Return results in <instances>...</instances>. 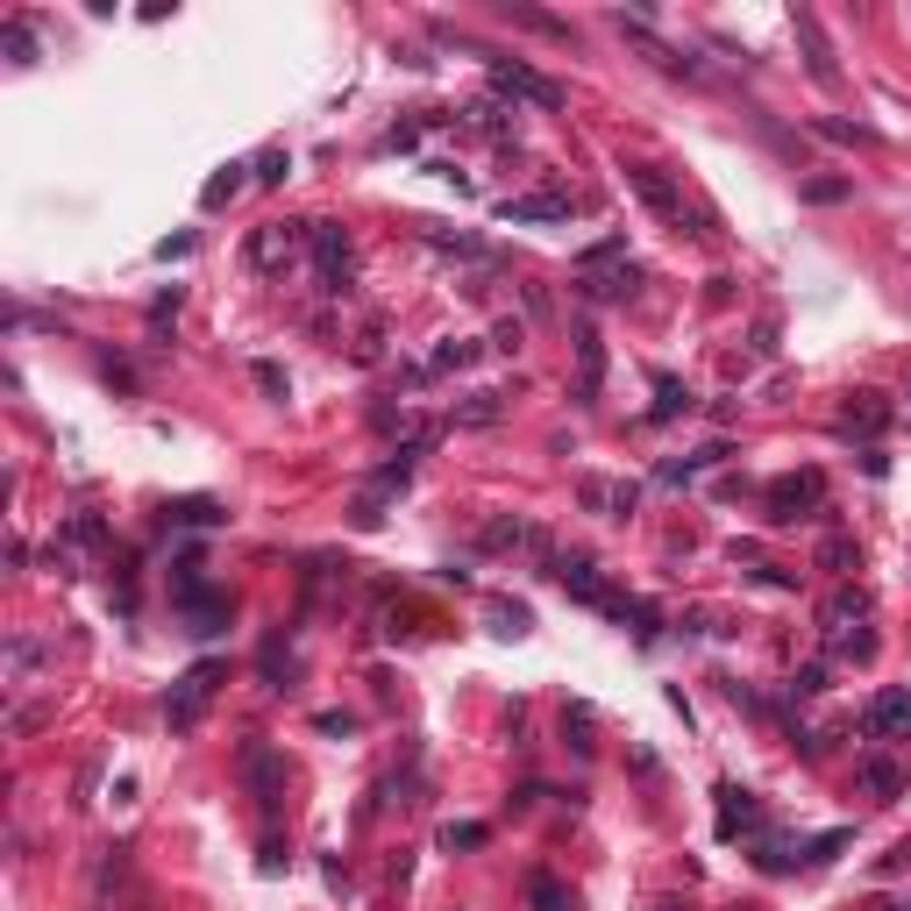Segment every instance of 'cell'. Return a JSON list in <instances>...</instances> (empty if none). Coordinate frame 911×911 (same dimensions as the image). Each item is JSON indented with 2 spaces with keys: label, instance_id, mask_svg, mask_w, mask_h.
<instances>
[{
  "label": "cell",
  "instance_id": "44dd1931",
  "mask_svg": "<svg viewBox=\"0 0 911 911\" xmlns=\"http://www.w3.org/2000/svg\"><path fill=\"white\" fill-rule=\"evenodd\" d=\"M484 619H492V634H506V641H520V634L535 627V613L513 605V599H492V605H484Z\"/></svg>",
  "mask_w": 911,
  "mask_h": 911
},
{
  "label": "cell",
  "instance_id": "2e32d148",
  "mask_svg": "<svg viewBox=\"0 0 911 911\" xmlns=\"http://www.w3.org/2000/svg\"><path fill=\"white\" fill-rule=\"evenodd\" d=\"M855 777H861V791H869L876 804L904 798V769H898V762H883V755H861V762H855Z\"/></svg>",
  "mask_w": 911,
  "mask_h": 911
},
{
  "label": "cell",
  "instance_id": "ba28073f",
  "mask_svg": "<svg viewBox=\"0 0 911 911\" xmlns=\"http://www.w3.org/2000/svg\"><path fill=\"white\" fill-rule=\"evenodd\" d=\"M819 627H826V648L869 634V591H861V584H841L826 605H819Z\"/></svg>",
  "mask_w": 911,
  "mask_h": 911
},
{
  "label": "cell",
  "instance_id": "8d00e7d4",
  "mask_svg": "<svg viewBox=\"0 0 911 911\" xmlns=\"http://www.w3.org/2000/svg\"><path fill=\"white\" fill-rule=\"evenodd\" d=\"M898 869H911V841H898V847L883 855V876H898Z\"/></svg>",
  "mask_w": 911,
  "mask_h": 911
},
{
  "label": "cell",
  "instance_id": "7a4b0ae2",
  "mask_svg": "<svg viewBox=\"0 0 911 911\" xmlns=\"http://www.w3.org/2000/svg\"><path fill=\"white\" fill-rule=\"evenodd\" d=\"M242 256H250V271H264V278H285V271H299L314 256V221H264Z\"/></svg>",
  "mask_w": 911,
  "mask_h": 911
},
{
  "label": "cell",
  "instance_id": "603a6c76",
  "mask_svg": "<svg viewBox=\"0 0 911 911\" xmlns=\"http://www.w3.org/2000/svg\"><path fill=\"white\" fill-rule=\"evenodd\" d=\"M0 51H8L14 65H36V29H29L22 14H8V22H0Z\"/></svg>",
  "mask_w": 911,
  "mask_h": 911
},
{
  "label": "cell",
  "instance_id": "f546056e",
  "mask_svg": "<svg viewBox=\"0 0 911 911\" xmlns=\"http://www.w3.org/2000/svg\"><path fill=\"white\" fill-rule=\"evenodd\" d=\"M164 513H172V520H186V527H215V520H221L207 498H178V506H164Z\"/></svg>",
  "mask_w": 911,
  "mask_h": 911
},
{
  "label": "cell",
  "instance_id": "9c48e42d",
  "mask_svg": "<svg viewBox=\"0 0 911 911\" xmlns=\"http://www.w3.org/2000/svg\"><path fill=\"white\" fill-rule=\"evenodd\" d=\"M577 506L605 513V520H627V513L641 506V492H634L627 478H577Z\"/></svg>",
  "mask_w": 911,
  "mask_h": 911
},
{
  "label": "cell",
  "instance_id": "484cf974",
  "mask_svg": "<svg viewBox=\"0 0 911 911\" xmlns=\"http://www.w3.org/2000/svg\"><path fill=\"white\" fill-rule=\"evenodd\" d=\"M691 414V385H677L670 371H656V420H677Z\"/></svg>",
  "mask_w": 911,
  "mask_h": 911
},
{
  "label": "cell",
  "instance_id": "e575fe53",
  "mask_svg": "<svg viewBox=\"0 0 911 911\" xmlns=\"http://www.w3.org/2000/svg\"><path fill=\"white\" fill-rule=\"evenodd\" d=\"M256 385H264L271 399H285V371H278V363H256Z\"/></svg>",
  "mask_w": 911,
  "mask_h": 911
},
{
  "label": "cell",
  "instance_id": "e0dca14e",
  "mask_svg": "<svg viewBox=\"0 0 911 911\" xmlns=\"http://www.w3.org/2000/svg\"><path fill=\"white\" fill-rule=\"evenodd\" d=\"M791 22H798V36H804V65H812V79L819 86H833V79H841V72H833V51H826V36H819V22H812V14H791Z\"/></svg>",
  "mask_w": 911,
  "mask_h": 911
},
{
  "label": "cell",
  "instance_id": "52a82bcc",
  "mask_svg": "<svg viewBox=\"0 0 911 911\" xmlns=\"http://www.w3.org/2000/svg\"><path fill=\"white\" fill-rule=\"evenodd\" d=\"M492 86H498L506 100H527V108H541V114L563 108V86L541 79V72H535V65H520V57H492Z\"/></svg>",
  "mask_w": 911,
  "mask_h": 911
},
{
  "label": "cell",
  "instance_id": "8fae6325",
  "mask_svg": "<svg viewBox=\"0 0 911 911\" xmlns=\"http://www.w3.org/2000/svg\"><path fill=\"white\" fill-rule=\"evenodd\" d=\"M861 734H876V740L911 734V691H883V698H869V712H861Z\"/></svg>",
  "mask_w": 911,
  "mask_h": 911
},
{
  "label": "cell",
  "instance_id": "ffe728a7",
  "mask_svg": "<svg viewBox=\"0 0 911 911\" xmlns=\"http://www.w3.org/2000/svg\"><path fill=\"white\" fill-rule=\"evenodd\" d=\"M43 656H51V648H43L36 634H14V641H8V683H29L43 670Z\"/></svg>",
  "mask_w": 911,
  "mask_h": 911
},
{
  "label": "cell",
  "instance_id": "f1b7e54d",
  "mask_svg": "<svg viewBox=\"0 0 911 911\" xmlns=\"http://www.w3.org/2000/svg\"><path fill=\"white\" fill-rule=\"evenodd\" d=\"M720 456H726V449H698V456H683V463H662V484H691L698 470H705V463H720Z\"/></svg>",
  "mask_w": 911,
  "mask_h": 911
},
{
  "label": "cell",
  "instance_id": "74e56055",
  "mask_svg": "<svg viewBox=\"0 0 911 911\" xmlns=\"http://www.w3.org/2000/svg\"><path fill=\"white\" fill-rule=\"evenodd\" d=\"M656 911H691V904H677V898H670V904H656Z\"/></svg>",
  "mask_w": 911,
  "mask_h": 911
},
{
  "label": "cell",
  "instance_id": "4fadbf2b",
  "mask_svg": "<svg viewBox=\"0 0 911 911\" xmlns=\"http://www.w3.org/2000/svg\"><path fill=\"white\" fill-rule=\"evenodd\" d=\"M535 541H541V527H527V520H484L478 549L484 556H535Z\"/></svg>",
  "mask_w": 911,
  "mask_h": 911
},
{
  "label": "cell",
  "instance_id": "5b68a950",
  "mask_svg": "<svg viewBox=\"0 0 911 911\" xmlns=\"http://www.w3.org/2000/svg\"><path fill=\"white\" fill-rule=\"evenodd\" d=\"M314 278H321L328 299L349 293V278H356V250H349V228L336 221H314Z\"/></svg>",
  "mask_w": 911,
  "mask_h": 911
},
{
  "label": "cell",
  "instance_id": "cb8c5ba5",
  "mask_svg": "<svg viewBox=\"0 0 911 911\" xmlns=\"http://www.w3.org/2000/svg\"><path fill=\"white\" fill-rule=\"evenodd\" d=\"M498 414H506V399H498V392H470V399L456 406V428H492Z\"/></svg>",
  "mask_w": 911,
  "mask_h": 911
},
{
  "label": "cell",
  "instance_id": "8992f818",
  "mask_svg": "<svg viewBox=\"0 0 911 911\" xmlns=\"http://www.w3.org/2000/svg\"><path fill=\"white\" fill-rule=\"evenodd\" d=\"M215 683H221V662H193V670L172 683V698H164V720H172V734L200 726V712H207V698H215Z\"/></svg>",
  "mask_w": 911,
  "mask_h": 911
},
{
  "label": "cell",
  "instance_id": "ac0fdd59",
  "mask_svg": "<svg viewBox=\"0 0 911 911\" xmlns=\"http://www.w3.org/2000/svg\"><path fill=\"white\" fill-rule=\"evenodd\" d=\"M755 819H762V812H755V798L734 791V783H720V833H726V841H734V833H755Z\"/></svg>",
  "mask_w": 911,
  "mask_h": 911
},
{
  "label": "cell",
  "instance_id": "6da1fadb",
  "mask_svg": "<svg viewBox=\"0 0 911 911\" xmlns=\"http://www.w3.org/2000/svg\"><path fill=\"white\" fill-rule=\"evenodd\" d=\"M619 178H627V193H634V200H641L662 228H677V235H712V228H720V221L705 215V207H691V200H683V186H677L670 172H656V164L619 157Z\"/></svg>",
  "mask_w": 911,
  "mask_h": 911
},
{
  "label": "cell",
  "instance_id": "5bb4252c",
  "mask_svg": "<svg viewBox=\"0 0 911 911\" xmlns=\"http://www.w3.org/2000/svg\"><path fill=\"white\" fill-rule=\"evenodd\" d=\"M242 777L256 783V798H264V804H278V791H285V762L264 748V740H250V748H242Z\"/></svg>",
  "mask_w": 911,
  "mask_h": 911
},
{
  "label": "cell",
  "instance_id": "836d02e7",
  "mask_svg": "<svg viewBox=\"0 0 911 911\" xmlns=\"http://www.w3.org/2000/svg\"><path fill=\"white\" fill-rule=\"evenodd\" d=\"M285 172H293V157H285V150H264V157H256V178H264V186H278Z\"/></svg>",
  "mask_w": 911,
  "mask_h": 911
},
{
  "label": "cell",
  "instance_id": "277c9868",
  "mask_svg": "<svg viewBox=\"0 0 911 911\" xmlns=\"http://www.w3.org/2000/svg\"><path fill=\"white\" fill-rule=\"evenodd\" d=\"M762 506H769V520H777V527L812 520V513L826 506V478H819V470H791V478H777L762 492Z\"/></svg>",
  "mask_w": 911,
  "mask_h": 911
},
{
  "label": "cell",
  "instance_id": "d590c367",
  "mask_svg": "<svg viewBox=\"0 0 911 911\" xmlns=\"http://www.w3.org/2000/svg\"><path fill=\"white\" fill-rule=\"evenodd\" d=\"M791 691H798V698H812V691H826V670H798V677H791Z\"/></svg>",
  "mask_w": 911,
  "mask_h": 911
},
{
  "label": "cell",
  "instance_id": "7c38bea8",
  "mask_svg": "<svg viewBox=\"0 0 911 911\" xmlns=\"http://www.w3.org/2000/svg\"><path fill=\"white\" fill-rule=\"evenodd\" d=\"M577 399H599V385H605V342H599V328H577Z\"/></svg>",
  "mask_w": 911,
  "mask_h": 911
},
{
  "label": "cell",
  "instance_id": "d6a6232c",
  "mask_svg": "<svg viewBox=\"0 0 911 911\" xmlns=\"http://www.w3.org/2000/svg\"><path fill=\"white\" fill-rule=\"evenodd\" d=\"M484 841H492V833L470 826V819H463V826H442V847H449V855H456V847H484Z\"/></svg>",
  "mask_w": 911,
  "mask_h": 911
},
{
  "label": "cell",
  "instance_id": "9a60e30c",
  "mask_svg": "<svg viewBox=\"0 0 911 911\" xmlns=\"http://www.w3.org/2000/svg\"><path fill=\"white\" fill-rule=\"evenodd\" d=\"M841 428H847V435H869V442H876V435L890 428V406L876 399V392H847V406H841Z\"/></svg>",
  "mask_w": 911,
  "mask_h": 911
},
{
  "label": "cell",
  "instance_id": "4dcf8cb0",
  "mask_svg": "<svg viewBox=\"0 0 911 911\" xmlns=\"http://www.w3.org/2000/svg\"><path fill=\"white\" fill-rule=\"evenodd\" d=\"M463 121H470V129H478V135H506V114H498L492 100H478V108H463Z\"/></svg>",
  "mask_w": 911,
  "mask_h": 911
},
{
  "label": "cell",
  "instance_id": "30bf717a",
  "mask_svg": "<svg viewBox=\"0 0 911 911\" xmlns=\"http://www.w3.org/2000/svg\"><path fill=\"white\" fill-rule=\"evenodd\" d=\"M570 193L563 186H541V193H513V200H498V215L506 221H570Z\"/></svg>",
  "mask_w": 911,
  "mask_h": 911
},
{
  "label": "cell",
  "instance_id": "4316f807",
  "mask_svg": "<svg viewBox=\"0 0 911 911\" xmlns=\"http://www.w3.org/2000/svg\"><path fill=\"white\" fill-rule=\"evenodd\" d=\"M819 563H826L833 577H847V570H861V549L847 535H833V541H819Z\"/></svg>",
  "mask_w": 911,
  "mask_h": 911
},
{
  "label": "cell",
  "instance_id": "1f68e13d",
  "mask_svg": "<svg viewBox=\"0 0 911 911\" xmlns=\"http://www.w3.org/2000/svg\"><path fill=\"white\" fill-rule=\"evenodd\" d=\"M563 740H570L577 755L591 748V712H584V705H577V712H563Z\"/></svg>",
  "mask_w": 911,
  "mask_h": 911
},
{
  "label": "cell",
  "instance_id": "d6986e66",
  "mask_svg": "<svg viewBox=\"0 0 911 911\" xmlns=\"http://www.w3.org/2000/svg\"><path fill=\"white\" fill-rule=\"evenodd\" d=\"M498 14H506V22H520V29H535V36L570 43V22H556V14H541V8H527V0H498Z\"/></svg>",
  "mask_w": 911,
  "mask_h": 911
},
{
  "label": "cell",
  "instance_id": "d4e9b609",
  "mask_svg": "<svg viewBox=\"0 0 911 911\" xmlns=\"http://www.w3.org/2000/svg\"><path fill=\"white\" fill-rule=\"evenodd\" d=\"M527 904H535V911H577V904H570V890L556 883L549 869H535V876H527Z\"/></svg>",
  "mask_w": 911,
  "mask_h": 911
},
{
  "label": "cell",
  "instance_id": "83f0119b",
  "mask_svg": "<svg viewBox=\"0 0 911 911\" xmlns=\"http://www.w3.org/2000/svg\"><path fill=\"white\" fill-rule=\"evenodd\" d=\"M470 363H478V342H463V336H456V342H442V349L428 356V371L442 377V371H470Z\"/></svg>",
  "mask_w": 911,
  "mask_h": 911
},
{
  "label": "cell",
  "instance_id": "3957f363",
  "mask_svg": "<svg viewBox=\"0 0 911 911\" xmlns=\"http://www.w3.org/2000/svg\"><path fill=\"white\" fill-rule=\"evenodd\" d=\"M627 285H634L627 242H599V250L577 256V293H584V299H619Z\"/></svg>",
  "mask_w": 911,
  "mask_h": 911
},
{
  "label": "cell",
  "instance_id": "7402d4cb",
  "mask_svg": "<svg viewBox=\"0 0 911 911\" xmlns=\"http://www.w3.org/2000/svg\"><path fill=\"white\" fill-rule=\"evenodd\" d=\"M242 172H250V164H221V172L200 186V207H207V215H215V207H228V200L242 193Z\"/></svg>",
  "mask_w": 911,
  "mask_h": 911
}]
</instances>
